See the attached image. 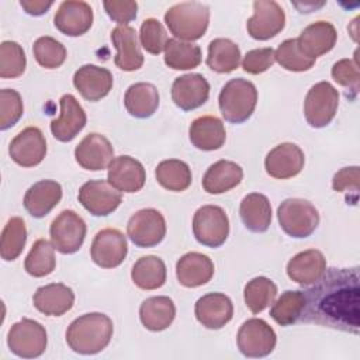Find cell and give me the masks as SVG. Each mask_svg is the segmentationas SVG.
Instances as JSON below:
<instances>
[{"instance_id":"obj_31","label":"cell","mask_w":360,"mask_h":360,"mask_svg":"<svg viewBox=\"0 0 360 360\" xmlns=\"http://www.w3.org/2000/svg\"><path fill=\"white\" fill-rule=\"evenodd\" d=\"M243 179V169L232 160H218L211 165L204 177L202 188L210 194H222L236 187Z\"/></svg>"},{"instance_id":"obj_23","label":"cell","mask_w":360,"mask_h":360,"mask_svg":"<svg viewBox=\"0 0 360 360\" xmlns=\"http://www.w3.org/2000/svg\"><path fill=\"white\" fill-rule=\"evenodd\" d=\"M112 45L117 48L114 63L124 72L138 70L143 65V55L135 28L118 25L111 31Z\"/></svg>"},{"instance_id":"obj_40","label":"cell","mask_w":360,"mask_h":360,"mask_svg":"<svg viewBox=\"0 0 360 360\" xmlns=\"http://www.w3.org/2000/svg\"><path fill=\"white\" fill-rule=\"evenodd\" d=\"M55 266L56 259L52 242L46 239L35 240L24 262L25 271L32 277H45L55 270Z\"/></svg>"},{"instance_id":"obj_3","label":"cell","mask_w":360,"mask_h":360,"mask_svg":"<svg viewBox=\"0 0 360 360\" xmlns=\"http://www.w3.org/2000/svg\"><path fill=\"white\" fill-rule=\"evenodd\" d=\"M165 22L176 39L191 42L205 34L210 24V8L200 1H181L166 11Z\"/></svg>"},{"instance_id":"obj_30","label":"cell","mask_w":360,"mask_h":360,"mask_svg":"<svg viewBox=\"0 0 360 360\" xmlns=\"http://www.w3.org/2000/svg\"><path fill=\"white\" fill-rule=\"evenodd\" d=\"M191 143L200 150H217L226 139L224 122L215 115H202L195 118L188 128Z\"/></svg>"},{"instance_id":"obj_6","label":"cell","mask_w":360,"mask_h":360,"mask_svg":"<svg viewBox=\"0 0 360 360\" xmlns=\"http://www.w3.org/2000/svg\"><path fill=\"white\" fill-rule=\"evenodd\" d=\"M48 343L45 328L30 318L15 322L7 333V345L11 353L22 359L39 357Z\"/></svg>"},{"instance_id":"obj_52","label":"cell","mask_w":360,"mask_h":360,"mask_svg":"<svg viewBox=\"0 0 360 360\" xmlns=\"http://www.w3.org/2000/svg\"><path fill=\"white\" fill-rule=\"evenodd\" d=\"M52 4L53 1H44V0H21L20 1V6L25 10V13L35 17L45 14Z\"/></svg>"},{"instance_id":"obj_47","label":"cell","mask_w":360,"mask_h":360,"mask_svg":"<svg viewBox=\"0 0 360 360\" xmlns=\"http://www.w3.org/2000/svg\"><path fill=\"white\" fill-rule=\"evenodd\" d=\"M24 105L18 91L13 89L0 90V129H8L22 117Z\"/></svg>"},{"instance_id":"obj_42","label":"cell","mask_w":360,"mask_h":360,"mask_svg":"<svg viewBox=\"0 0 360 360\" xmlns=\"http://www.w3.org/2000/svg\"><path fill=\"white\" fill-rule=\"evenodd\" d=\"M277 295V285L267 277H255L245 285L243 298L246 307L252 314L264 311L274 302Z\"/></svg>"},{"instance_id":"obj_28","label":"cell","mask_w":360,"mask_h":360,"mask_svg":"<svg viewBox=\"0 0 360 360\" xmlns=\"http://www.w3.org/2000/svg\"><path fill=\"white\" fill-rule=\"evenodd\" d=\"M176 276L181 285L195 288L207 284L212 278L214 263L207 255L188 252L177 260Z\"/></svg>"},{"instance_id":"obj_8","label":"cell","mask_w":360,"mask_h":360,"mask_svg":"<svg viewBox=\"0 0 360 360\" xmlns=\"http://www.w3.org/2000/svg\"><path fill=\"white\" fill-rule=\"evenodd\" d=\"M339 105V93L329 82L314 84L304 101V115L312 128H323L335 118Z\"/></svg>"},{"instance_id":"obj_35","label":"cell","mask_w":360,"mask_h":360,"mask_svg":"<svg viewBox=\"0 0 360 360\" xmlns=\"http://www.w3.org/2000/svg\"><path fill=\"white\" fill-rule=\"evenodd\" d=\"M131 278L142 290L160 288L166 283V264L158 256H142L132 266Z\"/></svg>"},{"instance_id":"obj_36","label":"cell","mask_w":360,"mask_h":360,"mask_svg":"<svg viewBox=\"0 0 360 360\" xmlns=\"http://www.w3.org/2000/svg\"><path fill=\"white\" fill-rule=\"evenodd\" d=\"M240 63L239 46L228 38H215L208 45L207 65L217 73H229Z\"/></svg>"},{"instance_id":"obj_51","label":"cell","mask_w":360,"mask_h":360,"mask_svg":"<svg viewBox=\"0 0 360 360\" xmlns=\"http://www.w3.org/2000/svg\"><path fill=\"white\" fill-rule=\"evenodd\" d=\"M103 6L108 17L115 22H118V25H128V22L136 18V10H138L136 1H132V0L104 1Z\"/></svg>"},{"instance_id":"obj_24","label":"cell","mask_w":360,"mask_h":360,"mask_svg":"<svg viewBox=\"0 0 360 360\" xmlns=\"http://www.w3.org/2000/svg\"><path fill=\"white\" fill-rule=\"evenodd\" d=\"M73 86L89 101H98L112 89V75L96 65H83L73 75Z\"/></svg>"},{"instance_id":"obj_16","label":"cell","mask_w":360,"mask_h":360,"mask_svg":"<svg viewBox=\"0 0 360 360\" xmlns=\"http://www.w3.org/2000/svg\"><path fill=\"white\" fill-rule=\"evenodd\" d=\"M305 163L304 152L291 142H283L274 146L264 159V169L274 179H291L297 176Z\"/></svg>"},{"instance_id":"obj_43","label":"cell","mask_w":360,"mask_h":360,"mask_svg":"<svg viewBox=\"0 0 360 360\" xmlns=\"http://www.w3.org/2000/svg\"><path fill=\"white\" fill-rule=\"evenodd\" d=\"M274 59L281 68L290 72H305L309 70L316 59L305 56L297 42V38L283 41L274 51Z\"/></svg>"},{"instance_id":"obj_13","label":"cell","mask_w":360,"mask_h":360,"mask_svg":"<svg viewBox=\"0 0 360 360\" xmlns=\"http://www.w3.org/2000/svg\"><path fill=\"white\" fill-rule=\"evenodd\" d=\"M79 202L94 217H107L114 212L122 201L121 191L114 188L108 180H89L77 194Z\"/></svg>"},{"instance_id":"obj_10","label":"cell","mask_w":360,"mask_h":360,"mask_svg":"<svg viewBox=\"0 0 360 360\" xmlns=\"http://www.w3.org/2000/svg\"><path fill=\"white\" fill-rule=\"evenodd\" d=\"M86 222L73 210H63L51 224L49 235L53 248L63 253H76L86 238Z\"/></svg>"},{"instance_id":"obj_4","label":"cell","mask_w":360,"mask_h":360,"mask_svg":"<svg viewBox=\"0 0 360 360\" xmlns=\"http://www.w3.org/2000/svg\"><path fill=\"white\" fill-rule=\"evenodd\" d=\"M257 90L256 86L242 77L231 79L222 87L218 104L225 121L242 124L250 118L256 108Z\"/></svg>"},{"instance_id":"obj_37","label":"cell","mask_w":360,"mask_h":360,"mask_svg":"<svg viewBox=\"0 0 360 360\" xmlns=\"http://www.w3.org/2000/svg\"><path fill=\"white\" fill-rule=\"evenodd\" d=\"M201 48L193 42L170 38L165 46V63L174 70L194 69L201 63Z\"/></svg>"},{"instance_id":"obj_38","label":"cell","mask_w":360,"mask_h":360,"mask_svg":"<svg viewBox=\"0 0 360 360\" xmlns=\"http://www.w3.org/2000/svg\"><path fill=\"white\" fill-rule=\"evenodd\" d=\"M158 183L169 191H184L191 184V170L188 165L179 159H167L156 166Z\"/></svg>"},{"instance_id":"obj_12","label":"cell","mask_w":360,"mask_h":360,"mask_svg":"<svg viewBox=\"0 0 360 360\" xmlns=\"http://www.w3.org/2000/svg\"><path fill=\"white\" fill-rule=\"evenodd\" d=\"M285 25V14L281 6L273 0H257L253 3V15L248 20V34L257 41L276 37Z\"/></svg>"},{"instance_id":"obj_17","label":"cell","mask_w":360,"mask_h":360,"mask_svg":"<svg viewBox=\"0 0 360 360\" xmlns=\"http://www.w3.org/2000/svg\"><path fill=\"white\" fill-rule=\"evenodd\" d=\"M107 180L121 193L139 191L146 180V173L139 160L128 155L114 158L108 165Z\"/></svg>"},{"instance_id":"obj_41","label":"cell","mask_w":360,"mask_h":360,"mask_svg":"<svg viewBox=\"0 0 360 360\" xmlns=\"http://www.w3.org/2000/svg\"><path fill=\"white\" fill-rule=\"evenodd\" d=\"M27 242L25 222L20 217H11L3 228L0 239V255L6 262L15 260L24 250Z\"/></svg>"},{"instance_id":"obj_27","label":"cell","mask_w":360,"mask_h":360,"mask_svg":"<svg viewBox=\"0 0 360 360\" xmlns=\"http://www.w3.org/2000/svg\"><path fill=\"white\" fill-rule=\"evenodd\" d=\"M34 307L44 315L62 316L75 304V292L62 283H52L39 287L32 297Z\"/></svg>"},{"instance_id":"obj_1","label":"cell","mask_w":360,"mask_h":360,"mask_svg":"<svg viewBox=\"0 0 360 360\" xmlns=\"http://www.w3.org/2000/svg\"><path fill=\"white\" fill-rule=\"evenodd\" d=\"M301 321L357 335L360 330L359 269H328L312 287L302 291Z\"/></svg>"},{"instance_id":"obj_11","label":"cell","mask_w":360,"mask_h":360,"mask_svg":"<svg viewBox=\"0 0 360 360\" xmlns=\"http://www.w3.org/2000/svg\"><path fill=\"white\" fill-rule=\"evenodd\" d=\"M127 235L139 248L156 246L166 235L165 217L155 208L139 210L129 218Z\"/></svg>"},{"instance_id":"obj_14","label":"cell","mask_w":360,"mask_h":360,"mask_svg":"<svg viewBox=\"0 0 360 360\" xmlns=\"http://www.w3.org/2000/svg\"><path fill=\"white\" fill-rule=\"evenodd\" d=\"M128 253L127 238L115 228H105L96 233L90 255L93 262L103 269L118 267Z\"/></svg>"},{"instance_id":"obj_50","label":"cell","mask_w":360,"mask_h":360,"mask_svg":"<svg viewBox=\"0 0 360 360\" xmlns=\"http://www.w3.org/2000/svg\"><path fill=\"white\" fill-rule=\"evenodd\" d=\"M359 179H360L359 166L343 167L338 173H335L332 179V187L335 191H339V193H347V191L352 193L353 198L357 201Z\"/></svg>"},{"instance_id":"obj_34","label":"cell","mask_w":360,"mask_h":360,"mask_svg":"<svg viewBox=\"0 0 360 360\" xmlns=\"http://www.w3.org/2000/svg\"><path fill=\"white\" fill-rule=\"evenodd\" d=\"M127 111L135 118H149L159 107V91L152 83L131 84L124 96Z\"/></svg>"},{"instance_id":"obj_19","label":"cell","mask_w":360,"mask_h":360,"mask_svg":"<svg viewBox=\"0 0 360 360\" xmlns=\"http://www.w3.org/2000/svg\"><path fill=\"white\" fill-rule=\"evenodd\" d=\"M210 83L200 73H187L174 79L172 84V100L173 103L184 110L191 111L208 100Z\"/></svg>"},{"instance_id":"obj_32","label":"cell","mask_w":360,"mask_h":360,"mask_svg":"<svg viewBox=\"0 0 360 360\" xmlns=\"http://www.w3.org/2000/svg\"><path fill=\"white\" fill-rule=\"evenodd\" d=\"M174 302L166 295L146 298L139 307V319L142 325L152 332L167 329L174 321Z\"/></svg>"},{"instance_id":"obj_20","label":"cell","mask_w":360,"mask_h":360,"mask_svg":"<svg viewBox=\"0 0 360 360\" xmlns=\"http://www.w3.org/2000/svg\"><path fill=\"white\" fill-rule=\"evenodd\" d=\"M75 159L86 170H104L114 159V148L104 135L91 132L76 146Z\"/></svg>"},{"instance_id":"obj_46","label":"cell","mask_w":360,"mask_h":360,"mask_svg":"<svg viewBox=\"0 0 360 360\" xmlns=\"http://www.w3.org/2000/svg\"><path fill=\"white\" fill-rule=\"evenodd\" d=\"M139 41L142 48L152 55H159L165 51L167 35L162 22L156 18L143 20L139 30Z\"/></svg>"},{"instance_id":"obj_15","label":"cell","mask_w":360,"mask_h":360,"mask_svg":"<svg viewBox=\"0 0 360 360\" xmlns=\"http://www.w3.org/2000/svg\"><path fill=\"white\" fill-rule=\"evenodd\" d=\"M10 158L22 167L39 165L46 155V141L37 127H27L18 132L8 146Z\"/></svg>"},{"instance_id":"obj_21","label":"cell","mask_w":360,"mask_h":360,"mask_svg":"<svg viewBox=\"0 0 360 360\" xmlns=\"http://www.w3.org/2000/svg\"><path fill=\"white\" fill-rule=\"evenodd\" d=\"M53 24L68 37H80L86 34L93 24V10L86 1H62L53 17Z\"/></svg>"},{"instance_id":"obj_39","label":"cell","mask_w":360,"mask_h":360,"mask_svg":"<svg viewBox=\"0 0 360 360\" xmlns=\"http://www.w3.org/2000/svg\"><path fill=\"white\" fill-rule=\"evenodd\" d=\"M305 307L304 292L300 290L284 291L270 308V316L281 326H288L300 321Z\"/></svg>"},{"instance_id":"obj_2","label":"cell","mask_w":360,"mask_h":360,"mask_svg":"<svg viewBox=\"0 0 360 360\" xmlns=\"http://www.w3.org/2000/svg\"><path fill=\"white\" fill-rule=\"evenodd\" d=\"M114 332L110 316L101 312H90L76 318L66 330L68 346L79 354H96L104 350Z\"/></svg>"},{"instance_id":"obj_7","label":"cell","mask_w":360,"mask_h":360,"mask_svg":"<svg viewBox=\"0 0 360 360\" xmlns=\"http://www.w3.org/2000/svg\"><path fill=\"white\" fill-rule=\"evenodd\" d=\"M193 233L195 239L208 248H219L229 235V219L224 208L202 205L193 217Z\"/></svg>"},{"instance_id":"obj_25","label":"cell","mask_w":360,"mask_h":360,"mask_svg":"<svg viewBox=\"0 0 360 360\" xmlns=\"http://www.w3.org/2000/svg\"><path fill=\"white\" fill-rule=\"evenodd\" d=\"M338 39L336 28L329 21H315L305 27L300 37L297 38L301 52L311 58L316 59L321 55L332 51Z\"/></svg>"},{"instance_id":"obj_33","label":"cell","mask_w":360,"mask_h":360,"mask_svg":"<svg viewBox=\"0 0 360 360\" xmlns=\"http://www.w3.org/2000/svg\"><path fill=\"white\" fill-rule=\"evenodd\" d=\"M243 225L250 232H266L271 222V205L269 198L260 193H250L243 197L239 207Z\"/></svg>"},{"instance_id":"obj_48","label":"cell","mask_w":360,"mask_h":360,"mask_svg":"<svg viewBox=\"0 0 360 360\" xmlns=\"http://www.w3.org/2000/svg\"><path fill=\"white\" fill-rule=\"evenodd\" d=\"M332 77L333 80L340 84L342 87H346L349 91H352V97L354 98L359 93L360 87V72L359 66L354 59H340L332 66Z\"/></svg>"},{"instance_id":"obj_9","label":"cell","mask_w":360,"mask_h":360,"mask_svg":"<svg viewBox=\"0 0 360 360\" xmlns=\"http://www.w3.org/2000/svg\"><path fill=\"white\" fill-rule=\"evenodd\" d=\"M277 336L273 328L260 318H250L242 323L236 335L239 352L246 357H266L276 347Z\"/></svg>"},{"instance_id":"obj_26","label":"cell","mask_w":360,"mask_h":360,"mask_svg":"<svg viewBox=\"0 0 360 360\" xmlns=\"http://www.w3.org/2000/svg\"><path fill=\"white\" fill-rule=\"evenodd\" d=\"M326 270V259L318 249H308L292 256L287 263L288 277L301 284L311 285L316 283Z\"/></svg>"},{"instance_id":"obj_49","label":"cell","mask_w":360,"mask_h":360,"mask_svg":"<svg viewBox=\"0 0 360 360\" xmlns=\"http://www.w3.org/2000/svg\"><path fill=\"white\" fill-rule=\"evenodd\" d=\"M274 62L276 59L273 48H257L246 52V55L242 59V68L245 72L250 75H259L271 68Z\"/></svg>"},{"instance_id":"obj_5","label":"cell","mask_w":360,"mask_h":360,"mask_svg":"<svg viewBox=\"0 0 360 360\" xmlns=\"http://www.w3.org/2000/svg\"><path fill=\"white\" fill-rule=\"evenodd\" d=\"M281 229L291 238L302 239L314 233L319 224V212L304 198H287L277 208Z\"/></svg>"},{"instance_id":"obj_29","label":"cell","mask_w":360,"mask_h":360,"mask_svg":"<svg viewBox=\"0 0 360 360\" xmlns=\"http://www.w3.org/2000/svg\"><path fill=\"white\" fill-rule=\"evenodd\" d=\"M62 187L55 180H41L34 183L24 195V208L34 218H44L60 201Z\"/></svg>"},{"instance_id":"obj_45","label":"cell","mask_w":360,"mask_h":360,"mask_svg":"<svg viewBox=\"0 0 360 360\" xmlns=\"http://www.w3.org/2000/svg\"><path fill=\"white\" fill-rule=\"evenodd\" d=\"M27 58L20 44L3 41L0 45V77L14 79L24 73Z\"/></svg>"},{"instance_id":"obj_22","label":"cell","mask_w":360,"mask_h":360,"mask_svg":"<svg viewBox=\"0 0 360 360\" xmlns=\"http://www.w3.org/2000/svg\"><path fill=\"white\" fill-rule=\"evenodd\" d=\"M197 321L208 329L224 328L233 316V304L222 292H210L197 300L194 305Z\"/></svg>"},{"instance_id":"obj_18","label":"cell","mask_w":360,"mask_h":360,"mask_svg":"<svg viewBox=\"0 0 360 360\" xmlns=\"http://www.w3.org/2000/svg\"><path fill=\"white\" fill-rule=\"evenodd\" d=\"M59 117L51 121V132L60 142H70L84 128L86 112L73 94H63L59 100Z\"/></svg>"},{"instance_id":"obj_44","label":"cell","mask_w":360,"mask_h":360,"mask_svg":"<svg viewBox=\"0 0 360 360\" xmlns=\"http://www.w3.org/2000/svg\"><path fill=\"white\" fill-rule=\"evenodd\" d=\"M35 60L45 69H56L66 60V48L52 37H41L32 45Z\"/></svg>"}]
</instances>
